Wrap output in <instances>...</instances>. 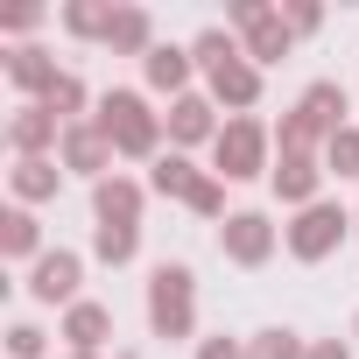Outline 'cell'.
<instances>
[{
	"label": "cell",
	"mask_w": 359,
	"mask_h": 359,
	"mask_svg": "<svg viewBox=\"0 0 359 359\" xmlns=\"http://www.w3.org/2000/svg\"><path fill=\"white\" fill-rule=\"evenodd\" d=\"M345 127V85L338 78H317L303 99H296V113L282 120V155H310L317 141H331Z\"/></svg>",
	"instance_id": "obj_1"
},
{
	"label": "cell",
	"mask_w": 359,
	"mask_h": 359,
	"mask_svg": "<svg viewBox=\"0 0 359 359\" xmlns=\"http://www.w3.org/2000/svg\"><path fill=\"white\" fill-rule=\"evenodd\" d=\"M148 324H155V338H191V324H198V275L184 261L155 268V282H148Z\"/></svg>",
	"instance_id": "obj_2"
},
{
	"label": "cell",
	"mask_w": 359,
	"mask_h": 359,
	"mask_svg": "<svg viewBox=\"0 0 359 359\" xmlns=\"http://www.w3.org/2000/svg\"><path fill=\"white\" fill-rule=\"evenodd\" d=\"M99 134H106L120 155H155L162 120L148 113V99H141V92H106V106H99Z\"/></svg>",
	"instance_id": "obj_3"
},
{
	"label": "cell",
	"mask_w": 359,
	"mask_h": 359,
	"mask_svg": "<svg viewBox=\"0 0 359 359\" xmlns=\"http://www.w3.org/2000/svg\"><path fill=\"white\" fill-rule=\"evenodd\" d=\"M212 155H219V176H261L268 169V127L254 120V113H233L226 127H219V141H212Z\"/></svg>",
	"instance_id": "obj_4"
},
{
	"label": "cell",
	"mask_w": 359,
	"mask_h": 359,
	"mask_svg": "<svg viewBox=\"0 0 359 359\" xmlns=\"http://www.w3.org/2000/svg\"><path fill=\"white\" fill-rule=\"evenodd\" d=\"M345 233H352V212L331 205V198H317V205L296 212V226H289V254H296V261H324Z\"/></svg>",
	"instance_id": "obj_5"
},
{
	"label": "cell",
	"mask_w": 359,
	"mask_h": 359,
	"mask_svg": "<svg viewBox=\"0 0 359 359\" xmlns=\"http://www.w3.org/2000/svg\"><path fill=\"white\" fill-rule=\"evenodd\" d=\"M233 22L247 29V57H254V64H282V57H289V22H282V15H268L261 0H240Z\"/></svg>",
	"instance_id": "obj_6"
},
{
	"label": "cell",
	"mask_w": 359,
	"mask_h": 359,
	"mask_svg": "<svg viewBox=\"0 0 359 359\" xmlns=\"http://www.w3.org/2000/svg\"><path fill=\"white\" fill-rule=\"evenodd\" d=\"M219 247H226V261H240V268H261V261L275 254V226H268L261 212H233V219L219 226Z\"/></svg>",
	"instance_id": "obj_7"
},
{
	"label": "cell",
	"mask_w": 359,
	"mask_h": 359,
	"mask_svg": "<svg viewBox=\"0 0 359 359\" xmlns=\"http://www.w3.org/2000/svg\"><path fill=\"white\" fill-rule=\"evenodd\" d=\"M205 78H212V99H219V106H233V113H247V106L261 99V71H254V57H247V50L219 57Z\"/></svg>",
	"instance_id": "obj_8"
},
{
	"label": "cell",
	"mask_w": 359,
	"mask_h": 359,
	"mask_svg": "<svg viewBox=\"0 0 359 359\" xmlns=\"http://www.w3.org/2000/svg\"><path fill=\"white\" fill-rule=\"evenodd\" d=\"M78 275H85L78 254L57 247V254H43V261L29 268V296H36V303H71V296H78Z\"/></svg>",
	"instance_id": "obj_9"
},
{
	"label": "cell",
	"mask_w": 359,
	"mask_h": 359,
	"mask_svg": "<svg viewBox=\"0 0 359 359\" xmlns=\"http://www.w3.org/2000/svg\"><path fill=\"white\" fill-rule=\"evenodd\" d=\"M64 162L85 169V176H99V169L113 162V141L99 134V120H71V127H64Z\"/></svg>",
	"instance_id": "obj_10"
},
{
	"label": "cell",
	"mask_w": 359,
	"mask_h": 359,
	"mask_svg": "<svg viewBox=\"0 0 359 359\" xmlns=\"http://www.w3.org/2000/svg\"><path fill=\"white\" fill-rule=\"evenodd\" d=\"M268 176H275V198H282V205H317L324 169H317L310 155H282V169H268Z\"/></svg>",
	"instance_id": "obj_11"
},
{
	"label": "cell",
	"mask_w": 359,
	"mask_h": 359,
	"mask_svg": "<svg viewBox=\"0 0 359 359\" xmlns=\"http://www.w3.org/2000/svg\"><path fill=\"white\" fill-rule=\"evenodd\" d=\"M92 205H99V226H134L141 219V184H127V176H99Z\"/></svg>",
	"instance_id": "obj_12"
},
{
	"label": "cell",
	"mask_w": 359,
	"mask_h": 359,
	"mask_svg": "<svg viewBox=\"0 0 359 359\" xmlns=\"http://www.w3.org/2000/svg\"><path fill=\"white\" fill-rule=\"evenodd\" d=\"M8 141H15L22 155H43V148L57 141V113H50L43 99H36V106H22V113L8 120Z\"/></svg>",
	"instance_id": "obj_13"
},
{
	"label": "cell",
	"mask_w": 359,
	"mask_h": 359,
	"mask_svg": "<svg viewBox=\"0 0 359 359\" xmlns=\"http://www.w3.org/2000/svg\"><path fill=\"white\" fill-rule=\"evenodd\" d=\"M169 141H219V127H212V99H198V92H184L169 106Z\"/></svg>",
	"instance_id": "obj_14"
},
{
	"label": "cell",
	"mask_w": 359,
	"mask_h": 359,
	"mask_svg": "<svg viewBox=\"0 0 359 359\" xmlns=\"http://www.w3.org/2000/svg\"><path fill=\"white\" fill-rule=\"evenodd\" d=\"M148 85L184 99V85H191V50H176V43H155V50H148Z\"/></svg>",
	"instance_id": "obj_15"
},
{
	"label": "cell",
	"mask_w": 359,
	"mask_h": 359,
	"mask_svg": "<svg viewBox=\"0 0 359 359\" xmlns=\"http://www.w3.org/2000/svg\"><path fill=\"white\" fill-rule=\"evenodd\" d=\"M8 78H15L22 92H43V99H50V85H57L64 71L50 64V50H15V57H8Z\"/></svg>",
	"instance_id": "obj_16"
},
{
	"label": "cell",
	"mask_w": 359,
	"mask_h": 359,
	"mask_svg": "<svg viewBox=\"0 0 359 359\" xmlns=\"http://www.w3.org/2000/svg\"><path fill=\"white\" fill-rule=\"evenodd\" d=\"M106 331H113V310H99V303H71V317H64V338H71L78 352L106 345Z\"/></svg>",
	"instance_id": "obj_17"
},
{
	"label": "cell",
	"mask_w": 359,
	"mask_h": 359,
	"mask_svg": "<svg viewBox=\"0 0 359 359\" xmlns=\"http://www.w3.org/2000/svg\"><path fill=\"white\" fill-rule=\"evenodd\" d=\"M57 184H64V169L50 162V155H22V169H15V191L36 205V198H57Z\"/></svg>",
	"instance_id": "obj_18"
},
{
	"label": "cell",
	"mask_w": 359,
	"mask_h": 359,
	"mask_svg": "<svg viewBox=\"0 0 359 359\" xmlns=\"http://www.w3.org/2000/svg\"><path fill=\"white\" fill-rule=\"evenodd\" d=\"M106 50H141V57H148V50H155V43H148V15H141V8H113Z\"/></svg>",
	"instance_id": "obj_19"
},
{
	"label": "cell",
	"mask_w": 359,
	"mask_h": 359,
	"mask_svg": "<svg viewBox=\"0 0 359 359\" xmlns=\"http://www.w3.org/2000/svg\"><path fill=\"white\" fill-rule=\"evenodd\" d=\"M92 254H99L106 268H127V261L141 254V233H134V226H99V233H92Z\"/></svg>",
	"instance_id": "obj_20"
},
{
	"label": "cell",
	"mask_w": 359,
	"mask_h": 359,
	"mask_svg": "<svg viewBox=\"0 0 359 359\" xmlns=\"http://www.w3.org/2000/svg\"><path fill=\"white\" fill-rule=\"evenodd\" d=\"M198 184H205V176H198L184 155H162V162H155V191H162V198H184V205H191Z\"/></svg>",
	"instance_id": "obj_21"
},
{
	"label": "cell",
	"mask_w": 359,
	"mask_h": 359,
	"mask_svg": "<svg viewBox=\"0 0 359 359\" xmlns=\"http://www.w3.org/2000/svg\"><path fill=\"white\" fill-rule=\"evenodd\" d=\"M0 226H8V233H0V247H8L15 261H29V254L43 247V233H36V219H29V212H8ZM36 261H43V254H36Z\"/></svg>",
	"instance_id": "obj_22"
},
{
	"label": "cell",
	"mask_w": 359,
	"mask_h": 359,
	"mask_svg": "<svg viewBox=\"0 0 359 359\" xmlns=\"http://www.w3.org/2000/svg\"><path fill=\"white\" fill-rule=\"evenodd\" d=\"M64 29H71V36H106V29H113V8H99V0H71V8H64Z\"/></svg>",
	"instance_id": "obj_23"
},
{
	"label": "cell",
	"mask_w": 359,
	"mask_h": 359,
	"mask_svg": "<svg viewBox=\"0 0 359 359\" xmlns=\"http://www.w3.org/2000/svg\"><path fill=\"white\" fill-rule=\"evenodd\" d=\"M324 162H331V176H359V127H338L324 141Z\"/></svg>",
	"instance_id": "obj_24"
},
{
	"label": "cell",
	"mask_w": 359,
	"mask_h": 359,
	"mask_svg": "<svg viewBox=\"0 0 359 359\" xmlns=\"http://www.w3.org/2000/svg\"><path fill=\"white\" fill-rule=\"evenodd\" d=\"M247 359H310V352H303L296 331H261V338L247 345Z\"/></svg>",
	"instance_id": "obj_25"
},
{
	"label": "cell",
	"mask_w": 359,
	"mask_h": 359,
	"mask_svg": "<svg viewBox=\"0 0 359 359\" xmlns=\"http://www.w3.org/2000/svg\"><path fill=\"white\" fill-rule=\"evenodd\" d=\"M43 106H50V113H57V120H64V127H71V113H78V106H85V85H78V78H71V71H64V78H57V85H50V99H43Z\"/></svg>",
	"instance_id": "obj_26"
},
{
	"label": "cell",
	"mask_w": 359,
	"mask_h": 359,
	"mask_svg": "<svg viewBox=\"0 0 359 359\" xmlns=\"http://www.w3.org/2000/svg\"><path fill=\"white\" fill-rule=\"evenodd\" d=\"M233 50H240V43H233V36H226V29H205V36H198V43H191V57H198V64H205V71H212V64H219V57H233Z\"/></svg>",
	"instance_id": "obj_27"
},
{
	"label": "cell",
	"mask_w": 359,
	"mask_h": 359,
	"mask_svg": "<svg viewBox=\"0 0 359 359\" xmlns=\"http://www.w3.org/2000/svg\"><path fill=\"white\" fill-rule=\"evenodd\" d=\"M191 212H205V219H219V212H226V191L212 184V176H205V184L191 191Z\"/></svg>",
	"instance_id": "obj_28"
},
{
	"label": "cell",
	"mask_w": 359,
	"mask_h": 359,
	"mask_svg": "<svg viewBox=\"0 0 359 359\" xmlns=\"http://www.w3.org/2000/svg\"><path fill=\"white\" fill-rule=\"evenodd\" d=\"M8 352H15V359H36V352H43V331H36V324H15V331H8Z\"/></svg>",
	"instance_id": "obj_29"
},
{
	"label": "cell",
	"mask_w": 359,
	"mask_h": 359,
	"mask_svg": "<svg viewBox=\"0 0 359 359\" xmlns=\"http://www.w3.org/2000/svg\"><path fill=\"white\" fill-rule=\"evenodd\" d=\"M282 22H289V36H310V29H317V22H324V15H317V8H310V0H296V8H289V15H282Z\"/></svg>",
	"instance_id": "obj_30"
},
{
	"label": "cell",
	"mask_w": 359,
	"mask_h": 359,
	"mask_svg": "<svg viewBox=\"0 0 359 359\" xmlns=\"http://www.w3.org/2000/svg\"><path fill=\"white\" fill-rule=\"evenodd\" d=\"M198 359H247V352H240L233 338H205V345H198Z\"/></svg>",
	"instance_id": "obj_31"
},
{
	"label": "cell",
	"mask_w": 359,
	"mask_h": 359,
	"mask_svg": "<svg viewBox=\"0 0 359 359\" xmlns=\"http://www.w3.org/2000/svg\"><path fill=\"white\" fill-rule=\"evenodd\" d=\"M310 359H352V345H338V338H324V345H310Z\"/></svg>",
	"instance_id": "obj_32"
},
{
	"label": "cell",
	"mask_w": 359,
	"mask_h": 359,
	"mask_svg": "<svg viewBox=\"0 0 359 359\" xmlns=\"http://www.w3.org/2000/svg\"><path fill=\"white\" fill-rule=\"evenodd\" d=\"M352 233H359V212H352Z\"/></svg>",
	"instance_id": "obj_33"
},
{
	"label": "cell",
	"mask_w": 359,
	"mask_h": 359,
	"mask_svg": "<svg viewBox=\"0 0 359 359\" xmlns=\"http://www.w3.org/2000/svg\"><path fill=\"white\" fill-rule=\"evenodd\" d=\"M78 359H92V352H78Z\"/></svg>",
	"instance_id": "obj_34"
},
{
	"label": "cell",
	"mask_w": 359,
	"mask_h": 359,
	"mask_svg": "<svg viewBox=\"0 0 359 359\" xmlns=\"http://www.w3.org/2000/svg\"><path fill=\"white\" fill-rule=\"evenodd\" d=\"M352 338H359V324H352Z\"/></svg>",
	"instance_id": "obj_35"
}]
</instances>
